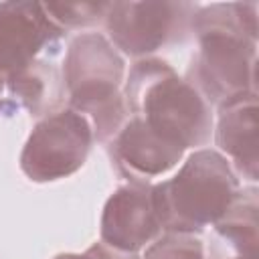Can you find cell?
Instances as JSON below:
<instances>
[{"instance_id": "obj_7", "label": "cell", "mask_w": 259, "mask_h": 259, "mask_svg": "<svg viewBox=\"0 0 259 259\" xmlns=\"http://www.w3.org/2000/svg\"><path fill=\"white\" fill-rule=\"evenodd\" d=\"M61 28L38 2H0V77L24 69L45 49L57 51Z\"/></svg>"}, {"instance_id": "obj_2", "label": "cell", "mask_w": 259, "mask_h": 259, "mask_svg": "<svg viewBox=\"0 0 259 259\" xmlns=\"http://www.w3.org/2000/svg\"><path fill=\"white\" fill-rule=\"evenodd\" d=\"M130 115L142 119L156 136L186 150L204 146L212 117L204 97L160 59L138 61L121 91Z\"/></svg>"}, {"instance_id": "obj_12", "label": "cell", "mask_w": 259, "mask_h": 259, "mask_svg": "<svg viewBox=\"0 0 259 259\" xmlns=\"http://www.w3.org/2000/svg\"><path fill=\"white\" fill-rule=\"evenodd\" d=\"M16 107H24L32 117H49L63 105L65 83L53 61L36 59L24 69L4 79Z\"/></svg>"}, {"instance_id": "obj_16", "label": "cell", "mask_w": 259, "mask_h": 259, "mask_svg": "<svg viewBox=\"0 0 259 259\" xmlns=\"http://www.w3.org/2000/svg\"><path fill=\"white\" fill-rule=\"evenodd\" d=\"M2 85H4V79L0 77V93H2Z\"/></svg>"}, {"instance_id": "obj_8", "label": "cell", "mask_w": 259, "mask_h": 259, "mask_svg": "<svg viewBox=\"0 0 259 259\" xmlns=\"http://www.w3.org/2000/svg\"><path fill=\"white\" fill-rule=\"evenodd\" d=\"M154 204V184L130 182L105 202L101 214V243L123 253H136L160 233Z\"/></svg>"}, {"instance_id": "obj_1", "label": "cell", "mask_w": 259, "mask_h": 259, "mask_svg": "<svg viewBox=\"0 0 259 259\" xmlns=\"http://www.w3.org/2000/svg\"><path fill=\"white\" fill-rule=\"evenodd\" d=\"M192 28L198 53L188 69V83L214 105L257 93V4H210L194 12Z\"/></svg>"}, {"instance_id": "obj_13", "label": "cell", "mask_w": 259, "mask_h": 259, "mask_svg": "<svg viewBox=\"0 0 259 259\" xmlns=\"http://www.w3.org/2000/svg\"><path fill=\"white\" fill-rule=\"evenodd\" d=\"M109 2H61V4H45L49 16L61 26H89L105 18Z\"/></svg>"}, {"instance_id": "obj_14", "label": "cell", "mask_w": 259, "mask_h": 259, "mask_svg": "<svg viewBox=\"0 0 259 259\" xmlns=\"http://www.w3.org/2000/svg\"><path fill=\"white\" fill-rule=\"evenodd\" d=\"M144 259H204V247L194 235L166 233L150 245Z\"/></svg>"}, {"instance_id": "obj_5", "label": "cell", "mask_w": 259, "mask_h": 259, "mask_svg": "<svg viewBox=\"0 0 259 259\" xmlns=\"http://www.w3.org/2000/svg\"><path fill=\"white\" fill-rule=\"evenodd\" d=\"M91 142L89 121L75 109H61L34 125L20 154V168L32 182L67 178L85 164Z\"/></svg>"}, {"instance_id": "obj_9", "label": "cell", "mask_w": 259, "mask_h": 259, "mask_svg": "<svg viewBox=\"0 0 259 259\" xmlns=\"http://www.w3.org/2000/svg\"><path fill=\"white\" fill-rule=\"evenodd\" d=\"M105 148L115 170L130 182H150L176 166L184 154L182 148L162 140L130 113Z\"/></svg>"}, {"instance_id": "obj_15", "label": "cell", "mask_w": 259, "mask_h": 259, "mask_svg": "<svg viewBox=\"0 0 259 259\" xmlns=\"http://www.w3.org/2000/svg\"><path fill=\"white\" fill-rule=\"evenodd\" d=\"M55 259H138V255L111 249L105 243H95L85 253H61Z\"/></svg>"}, {"instance_id": "obj_11", "label": "cell", "mask_w": 259, "mask_h": 259, "mask_svg": "<svg viewBox=\"0 0 259 259\" xmlns=\"http://www.w3.org/2000/svg\"><path fill=\"white\" fill-rule=\"evenodd\" d=\"M257 188L239 190L227 214L214 225L208 249L210 259H257Z\"/></svg>"}, {"instance_id": "obj_4", "label": "cell", "mask_w": 259, "mask_h": 259, "mask_svg": "<svg viewBox=\"0 0 259 259\" xmlns=\"http://www.w3.org/2000/svg\"><path fill=\"white\" fill-rule=\"evenodd\" d=\"M121 81L123 59L103 34L87 32L73 38L63 67L65 93L77 113L93 117L95 136L103 146L127 117Z\"/></svg>"}, {"instance_id": "obj_3", "label": "cell", "mask_w": 259, "mask_h": 259, "mask_svg": "<svg viewBox=\"0 0 259 259\" xmlns=\"http://www.w3.org/2000/svg\"><path fill=\"white\" fill-rule=\"evenodd\" d=\"M239 190L227 158L214 150H198L186 158L174 178L154 184L160 227L166 233H200L227 214Z\"/></svg>"}, {"instance_id": "obj_6", "label": "cell", "mask_w": 259, "mask_h": 259, "mask_svg": "<svg viewBox=\"0 0 259 259\" xmlns=\"http://www.w3.org/2000/svg\"><path fill=\"white\" fill-rule=\"evenodd\" d=\"M194 12L186 2H109L103 20L117 49L146 57L192 26Z\"/></svg>"}, {"instance_id": "obj_10", "label": "cell", "mask_w": 259, "mask_h": 259, "mask_svg": "<svg viewBox=\"0 0 259 259\" xmlns=\"http://www.w3.org/2000/svg\"><path fill=\"white\" fill-rule=\"evenodd\" d=\"M257 130L259 107L257 93H247L219 107V123L214 130L217 146L231 156L235 168L249 178L257 180Z\"/></svg>"}]
</instances>
